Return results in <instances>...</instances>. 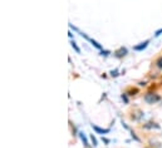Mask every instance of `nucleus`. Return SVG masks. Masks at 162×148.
<instances>
[{"mask_svg":"<svg viewBox=\"0 0 162 148\" xmlns=\"http://www.w3.org/2000/svg\"><path fill=\"white\" fill-rule=\"evenodd\" d=\"M143 99H145V102L147 104H156V103H158L161 101V96L157 94L156 92H148V93L145 94Z\"/></svg>","mask_w":162,"mask_h":148,"instance_id":"nucleus-1","label":"nucleus"},{"mask_svg":"<svg viewBox=\"0 0 162 148\" xmlns=\"http://www.w3.org/2000/svg\"><path fill=\"white\" fill-rule=\"evenodd\" d=\"M81 36L82 38H84L85 40H88L89 43H91L96 49H98V50H103V47H102V44H99L97 40H94V39H92V38H89V36L85 34V33H81Z\"/></svg>","mask_w":162,"mask_h":148,"instance_id":"nucleus-2","label":"nucleus"},{"mask_svg":"<svg viewBox=\"0 0 162 148\" xmlns=\"http://www.w3.org/2000/svg\"><path fill=\"white\" fill-rule=\"evenodd\" d=\"M128 54V49L126 48V47H121V48H118L117 50H114V53H113V55L116 58H118V59H122L123 57H126V55Z\"/></svg>","mask_w":162,"mask_h":148,"instance_id":"nucleus-3","label":"nucleus"},{"mask_svg":"<svg viewBox=\"0 0 162 148\" xmlns=\"http://www.w3.org/2000/svg\"><path fill=\"white\" fill-rule=\"evenodd\" d=\"M92 125V129L96 132V133H98V134H102V136H104V134H108L111 132V128H101V127H98L97 124H91Z\"/></svg>","mask_w":162,"mask_h":148,"instance_id":"nucleus-4","label":"nucleus"},{"mask_svg":"<svg viewBox=\"0 0 162 148\" xmlns=\"http://www.w3.org/2000/svg\"><path fill=\"white\" fill-rule=\"evenodd\" d=\"M148 44H150V39L139 43L138 45H135V47H133V50H136V51H142V50H145V49L148 47Z\"/></svg>","mask_w":162,"mask_h":148,"instance_id":"nucleus-5","label":"nucleus"},{"mask_svg":"<svg viewBox=\"0 0 162 148\" xmlns=\"http://www.w3.org/2000/svg\"><path fill=\"white\" fill-rule=\"evenodd\" d=\"M142 128H145V129H160L161 125L157 124L156 122H147L146 124H143Z\"/></svg>","mask_w":162,"mask_h":148,"instance_id":"nucleus-6","label":"nucleus"},{"mask_svg":"<svg viewBox=\"0 0 162 148\" xmlns=\"http://www.w3.org/2000/svg\"><path fill=\"white\" fill-rule=\"evenodd\" d=\"M78 136H79V138H81V141H82V143H83V146L85 147V148H88V139H87V136H85V133L84 132H82V131H79L78 132Z\"/></svg>","mask_w":162,"mask_h":148,"instance_id":"nucleus-7","label":"nucleus"},{"mask_svg":"<svg viewBox=\"0 0 162 148\" xmlns=\"http://www.w3.org/2000/svg\"><path fill=\"white\" fill-rule=\"evenodd\" d=\"M70 45H72V48H73V49L76 50L77 54H81V48L78 47V44H77L74 40H72V42H70Z\"/></svg>","mask_w":162,"mask_h":148,"instance_id":"nucleus-8","label":"nucleus"},{"mask_svg":"<svg viewBox=\"0 0 162 148\" xmlns=\"http://www.w3.org/2000/svg\"><path fill=\"white\" fill-rule=\"evenodd\" d=\"M89 138H91V142H92L93 147H97V146H98V141H97V138H96L94 134H91V136H89Z\"/></svg>","mask_w":162,"mask_h":148,"instance_id":"nucleus-9","label":"nucleus"},{"mask_svg":"<svg viewBox=\"0 0 162 148\" xmlns=\"http://www.w3.org/2000/svg\"><path fill=\"white\" fill-rule=\"evenodd\" d=\"M156 67L158 69H162V57H160L157 60H156Z\"/></svg>","mask_w":162,"mask_h":148,"instance_id":"nucleus-10","label":"nucleus"},{"mask_svg":"<svg viewBox=\"0 0 162 148\" xmlns=\"http://www.w3.org/2000/svg\"><path fill=\"white\" fill-rule=\"evenodd\" d=\"M119 76V72H118V69H114V70H111V77H113V78H116V77H118Z\"/></svg>","mask_w":162,"mask_h":148,"instance_id":"nucleus-11","label":"nucleus"},{"mask_svg":"<svg viewBox=\"0 0 162 148\" xmlns=\"http://www.w3.org/2000/svg\"><path fill=\"white\" fill-rule=\"evenodd\" d=\"M122 99H123V102H124L126 104H128V102H130V101H128V97H127V93H123V94H122Z\"/></svg>","mask_w":162,"mask_h":148,"instance_id":"nucleus-12","label":"nucleus"},{"mask_svg":"<svg viewBox=\"0 0 162 148\" xmlns=\"http://www.w3.org/2000/svg\"><path fill=\"white\" fill-rule=\"evenodd\" d=\"M131 136H132V138H133V139H135L136 142H141V139H139V138H138V137L136 136V133H135L133 131H131Z\"/></svg>","mask_w":162,"mask_h":148,"instance_id":"nucleus-13","label":"nucleus"},{"mask_svg":"<svg viewBox=\"0 0 162 148\" xmlns=\"http://www.w3.org/2000/svg\"><path fill=\"white\" fill-rule=\"evenodd\" d=\"M162 34V28H160V29H157L156 31H155V36H156V38H157V36H160Z\"/></svg>","mask_w":162,"mask_h":148,"instance_id":"nucleus-14","label":"nucleus"},{"mask_svg":"<svg viewBox=\"0 0 162 148\" xmlns=\"http://www.w3.org/2000/svg\"><path fill=\"white\" fill-rule=\"evenodd\" d=\"M101 139H102V142H104V144H108V143L111 142L110 139H108V138H106V137H103V136H102V138H101Z\"/></svg>","mask_w":162,"mask_h":148,"instance_id":"nucleus-15","label":"nucleus"},{"mask_svg":"<svg viewBox=\"0 0 162 148\" xmlns=\"http://www.w3.org/2000/svg\"><path fill=\"white\" fill-rule=\"evenodd\" d=\"M101 55H104V57H107V55H110V51H108V50H101Z\"/></svg>","mask_w":162,"mask_h":148,"instance_id":"nucleus-16","label":"nucleus"},{"mask_svg":"<svg viewBox=\"0 0 162 148\" xmlns=\"http://www.w3.org/2000/svg\"><path fill=\"white\" fill-rule=\"evenodd\" d=\"M68 35H69V38H70V39H72V38H73V36H74L73 34H72V31H69V33H68Z\"/></svg>","mask_w":162,"mask_h":148,"instance_id":"nucleus-17","label":"nucleus"}]
</instances>
